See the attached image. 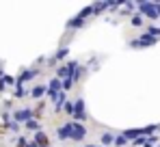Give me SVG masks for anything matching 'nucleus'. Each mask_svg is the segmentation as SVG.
I'll return each mask as SVG.
<instances>
[{
  "label": "nucleus",
  "mask_w": 160,
  "mask_h": 147,
  "mask_svg": "<svg viewBox=\"0 0 160 147\" xmlns=\"http://www.w3.org/2000/svg\"><path fill=\"white\" fill-rule=\"evenodd\" d=\"M76 67H78V63H76V61H69V63L61 65V67L56 69V78H58V80H65V78H69L72 74L76 72Z\"/></svg>",
  "instance_id": "5"
},
{
  "label": "nucleus",
  "mask_w": 160,
  "mask_h": 147,
  "mask_svg": "<svg viewBox=\"0 0 160 147\" xmlns=\"http://www.w3.org/2000/svg\"><path fill=\"white\" fill-rule=\"evenodd\" d=\"M126 143H128V141H126V139H123L121 134H119V136H115V145H117V147H123Z\"/></svg>",
  "instance_id": "21"
},
{
  "label": "nucleus",
  "mask_w": 160,
  "mask_h": 147,
  "mask_svg": "<svg viewBox=\"0 0 160 147\" xmlns=\"http://www.w3.org/2000/svg\"><path fill=\"white\" fill-rule=\"evenodd\" d=\"M156 41H158V39H154V37H149V35H145V33H143L138 39H134L130 46H132V48H145V46H154Z\"/></svg>",
  "instance_id": "6"
},
{
  "label": "nucleus",
  "mask_w": 160,
  "mask_h": 147,
  "mask_svg": "<svg viewBox=\"0 0 160 147\" xmlns=\"http://www.w3.org/2000/svg\"><path fill=\"white\" fill-rule=\"evenodd\" d=\"M11 119H13V121H18L20 125H22V123L35 119V110H32V108H20V110H15V113L11 115Z\"/></svg>",
  "instance_id": "4"
},
{
  "label": "nucleus",
  "mask_w": 160,
  "mask_h": 147,
  "mask_svg": "<svg viewBox=\"0 0 160 147\" xmlns=\"http://www.w3.org/2000/svg\"><path fill=\"white\" fill-rule=\"evenodd\" d=\"M26 145H28V141L24 136H20V139H18V147H26Z\"/></svg>",
  "instance_id": "23"
},
{
  "label": "nucleus",
  "mask_w": 160,
  "mask_h": 147,
  "mask_svg": "<svg viewBox=\"0 0 160 147\" xmlns=\"http://www.w3.org/2000/svg\"><path fill=\"white\" fill-rule=\"evenodd\" d=\"M82 26H84V20H80V18H72L67 22V28H72V30L74 28H82Z\"/></svg>",
  "instance_id": "15"
},
{
  "label": "nucleus",
  "mask_w": 160,
  "mask_h": 147,
  "mask_svg": "<svg viewBox=\"0 0 160 147\" xmlns=\"http://www.w3.org/2000/svg\"><path fill=\"white\" fill-rule=\"evenodd\" d=\"M84 147H102V145H84Z\"/></svg>",
  "instance_id": "25"
},
{
  "label": "nucleus",
  "mask_w": 160,
  "mask_h": 147,
  "mask_svg": "<svg viewBox=\"0 0 160 147\" xmlns=\"http://www.w3.org/2000/svg\"><path fill=\"white\" fill-rule=\"evenodd\" d=\"M24 125H26V130H30V132H41V123H39V119H30V121H26Z\"/></svg>",
  "instance_id": "13"
},
{
  "label": "nucleus",
  "mask_w": 160,
  "mask_h": 147,
  "mask_svg": "<svg viewBox=\"0 0 160 147\" xmlns=\"http://www.w3.org/2000/svg\"><path fill=\"white\" fill-rule=\"evenodd\" d=\"M37 76H39V69H37V67H35V69H26V72H22L18 78H15V84H22V87H24V82L37 78Z\"/></svg>",
  "instance_id": "7"
},
{
  "label": "nucleus",
  "mask_w": 160,
  "mask_h": 147,
  "mask_svg": "<svg viewBox=\"0 0 160 147\" xmlns=\"http://www.w3.org/2000/svg\"><path fill=\"white\" fill-rule=\"evenodd\" d=\"M84 119H87V113H84V99L78 98L76 102H74V113H72V121L82 123Z\"/></svg>",
  "instance_id": "3"
},
{
  "label": "nucleus",
  "mask_w": 160,
  "mask_h": 147,
  "mask_svg": "<svg viewBox=\"0 0 160 147\" xmlns=\"http://www.w3.org/2000/svg\"><path fill=\"white\" fill-rule=\"evenodd\" d=\"M56 136H58L61 141H65V139H69V121L65 123V125H61V128H58V132H56Z\"/></svg>",
  "instance_id": "12"
},
{
  "label": "nucleus",
  "mask_w": 160,
  "mask_h": 147,
  "mask_svg": "<svg viewBox=\"0 0 160 147\" xmlns=\"http://www.w3.org/2000/svg\"><path fill=\"white\" fill-rule=\"evenodd\" d=\"M67 54H69V48H67V46L58 48V50H56V52L52 54V56H50V63H58V61H63V58H65Z\"/></svg>",
  "instance_id": "8"
},
{
  "label": "nucleus",
  "mask_w": 160,
  "mask_h": 147,
  "mask_svg": "<svg viewBox=\"0 0 160 147\" xmlns=\"http://www.w3.org/2000/svg\"><path fill=\"white\" fill-rule=\"evenodd\" d=\"M132 26H143V15H132Z\"/></svg>",
  "instance_id": "20"
},
{
  "label": "nucleus",
  "mask_w": 160,
  "mask_h": 147,
  "mask_svg": "<svg viewBox=\"0 0 160 147\" xmlns=\"http://www.w3.org/2000/svg\"><path fill=\"white\" fill-rule=\"evenodd\" d=\"M13 95H15V98H24V95H26V89H24L22 84H15V89H13Z\"/></svg>",
  "instance_id": "17"
},
{
  "label": "nucleus",
  "mask_w": 160,
  "mask_h": 147,
  "mask_svg": "<svg viewBox=\"0 0 160 147\" xmlns=\"http://www.w3.org/2000/svg\"><path fill=\"white\" fill-rule=\"evenodd\" d=\"M4 128H7V130H11V132H18V130H20V123H18V121H13V119H11L9 123H4Z\"/></svg>",
  "instance_id": "18"
},
{
  "label": "nucleus",
  "mask_w": 160,
  "mask_h": 147,
  "mask_svg": "<svg viewBox=\"0 0 160 147\" xmlns=\"http://www.w3.org/2000/svg\"><path fill=\"white\" fill-rule=\"evenodd\" d=\"M46 91H48V89H46V84H35V87L30 89V95H32L35 99H39V98H43V95H46Z\"/></svg>",
  "instance_id": "9"
},
{
  "label": "nucleus",
  "mask_w": 160,
  "mask_h": 147,
  "mask_svg": "<svg viewBox=\"0 0 160 147\" xmlns=\"http://www.w3.org/2000/svg\"><path fill=\"white\" fill-rule=\"evenodd\" d=\"M84 136H87V128L82 123L69 121V139L72 141H84Z\"/></svg>",
  "instance_id": "2"
},
{
  "label": "nucleus",
  "mask_w": 160,
  "mask_h": 147,
  "mask_svg": "<svg viewBox=\"0 0 160 147\" xmlns=\"http://www.w3.org/2000/svg\"><path fill=\"white\" fill-rule=\"evenodd\" d=\"M100 141H102V147H106V145H112V143H115V136H112L110 132H104V134L100 136Z\"/></svg>",
  "instance_id": "14"
},
{
  "label": "nucleus",
  "mask_w": 160,
  "mask_h": 147,
  "mask_svg": "<svg viewBox=\"0 0 160 147\" xmlns=\"http://www.w3.org/2000/svg\"><path fill=\"white\" fill-rule=\"evenodd\" d=\"M2 121L9 123V121H11V115H9V113H2Z\"/></svg>",
  "instance_id": "24"
},
{
  "label": "nucleus",
  "mask_w": 160,
  "mask_h": 147,
  "mask_svg": "<svg viewBox=\"0 0 160 147\" xmlns=\"http://www.w3.org/2000/svg\"><path fill=\"white\" fill-rule=\"evenodd\" d=\"M136 7H138V11H141L145 18H149V20H158L160 18V4L158 2H138Z\"/></svg>",
  "instance_id": "1"
},
{
  "label": "nucleus",
  "mask_w": 160,
  "mask_h": 147,
  "mask_svg": "<svg viewBox=\"0 0 160 147\" xmlns=\"http://www.w3.org/2000/svg\"><path fill=\"white\" fill-rule=\"evenodd\" d=\"M91 15H93V9H91V4H89V7H84V9L80 11L76 18H80V20H84V22H87V18H91Z\"/></svg>",
  "instance_id": "16"
},
{
  "label": "nucleus",
  "mask_w": 160,
  "mask_h": 147,
  "mask_svg": "<svg viewBox=\"0 0 160 147\" xmlns=\"http://www.w3.org/2000/svg\"><path fill=\"white\" fill-rule=\"evenodd\" d=\"M37 147H46L48 145V136L43 134V132H35V141H32Z\"/></svg>",
  "instance_id": "10"
},
{
  "label": "nucleus",
  "mask_w": 160,
  "mask_h": 147,
  "mask_svg": "<svg viewBox=\"0 0 160 147\" xmlns=\"http://www.w3.org/2000/svg\"><path fill=\"white\" fill-rule=\"evenodd\" d=\"M91 9H93V15H98V13L110 9V2H95V4H91Z\"/></svg>",
  "instance_id": "11"
},
{
  "label": "nucleus",
  "mask_w": 160,
  "mask_h": 147,
  "mask_svg": "<svg viewBox=\"0 0 160 147\" xmlns=\"http://www.w3.org/2000/svg\"><path fill=\"white\" fill-rule=\"evenodd\" d=\"M63 110H65L67 115H72V113H74V102H72V99H67V102L63 104Z\"/></svg>",
  "instance_id": "19"
},
{
  "label": "nucleus",
  "mask_w": 160,
  "mask_h": 147,
  "mask_svg": "<svg viewBox=\"0 0 160 147\" xmlns=\"http://www.w3.org/2000/svg\"><path fill=\"white\" fill-rule=\"evenodd\" d=\"M2 80H4V87H7V84H15V78H13V76H7V74H4Z\"/></svg>",
  "instance_id": "22"
}]
</instances>
